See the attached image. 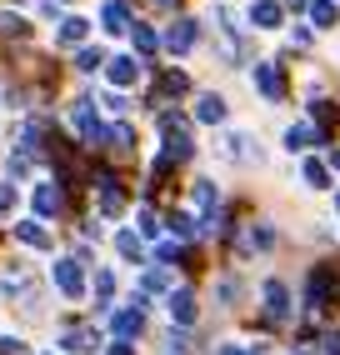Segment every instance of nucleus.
<instances>
[{
    "instance_id": "9",
    "label": "nucleus",
    "mask_w": 340,
    "mask_h": 355,
    "mask_svg": "<svg viewBox=\"0 0 340 355\" xmlns=\"http://www.w3.org/2000/svg\"><path fill=\"white\" fill-rule=\"evenodd\" d=\"M56 280H60L65 295H80V270H76V260H60V266H56Z\"/></svg>"
},
{
    "instance_id": "1",
    "label": "nucleus",
    "mask_w": 340,
    "mask_h": 355,
    "mask_svg": "<svg viewBox=\"0 0 340 355\" xmlns=\"http://www.w3.org/2000/svg\"><path fill=\"white\" fill-rule=\"evenodd\" d=\"M330 295H335V270H330V266H321V270L310 275V311H325Z\"/></svg>"
},
{
    "instance_id": "21",
    "label": "nucleus",
    "mask_w": 340,
    "mask_h": 355,
    "mask_svg": "<svg viewBox=\"0 0 340 355\" xmlns=\"http://www.w3.org/2000/svg\"><path fill=\"white\" fill-rule=\"evenodd\" d=\"M95 65H105L101 51H80V70H95Z\"/></svg>"
},
{
    "instance_id": "24",
    "label": "nucleus",
    "mask_w": 340,
    "mask_h": 355,
    "mask_svg": "<svg viewBox=\"0 0 340 355\" xmlns=\"http://www.w3.org/2000/svg\"><path fill=\"white\" fill-rule=\"evenodd\" d=\"M221 355H255V350H240V345H226Z\"/></svg>"
},
{
    "instance_id": "11",
    "label": "nucleus",
    "mask_w": 340,
    "mask_h": 355,
    "mask_svg": "<svg viewBox=\"0 0 340 355\" xmlns=\"http://www.w3.org/2000/svg\"><path fill=\"white\" fill-rule=\"evenodd\" d=\"M135 76H140L135 60H110V80H115V85H130Z\"/></svg>"
},
{
    "instance_id": "8",
    "label": "nucleus",
    "mask_w": 340,
    "mask_h": 355,
    "mask_svg": "<svg viewBox=\"0 0 340 355\" xmlns=\"http://www.w3.org/2000/svg\"><path fill=\"white\" fill-rule=\"evenodd\" d=\"M250 20H255L260 31H275L280 26V6H275V0H260V6L250 10Z\"/></svg>"
},
{
    "instance_id": "10",
    "label": "nucleus",
    "mask_w": 340,
    "mask_h": 355,
    "mask_svg": "<svg viewBox=\"0 0 340 355\" xmlns=\"http://www.w3.org/2000/svg\"><path fill=\"white\" fill-rule=\"evenodd\" d=\"M196 115H201V121H210V125H221V121H226V101H221V96H201Z\"/></svg>"
},
{
    "instance_id": "14",
    "label": "nucleus",
    "mask_w": 340,
    "mask_h": 355,
    "mask_svg": "<svg viewBox=\"0 0 340 355\" xmlns=\"http://www.w3.org/2000/svg\"><path fill=\"white\" fill-rule=\"evenodd\" d=\"M115 330H120V336H140V311H126V315H115Z\"/></svg>"
},
{
    "instance_id": "17",
    "label": "nucleus",
    "mask_w": 340,
    "mask_h": 355,
    "mask_svg": "<svg viewBox=\"0 0 340 355\" xmlns=\"http://www.w3.org/2000/svg\"><path fill=\"white\" fill-rule=\"evenodd\" d=\"M321 355H340V330H325L321 336Z\"/></svg>"
},
{
    "instance_id": "12",
    "label": "nucleus",
    "mask_w": 340,
    "mask_h": 355,
    "mask_svg": "<svg viewBox=\"0 0 340 355\" xmlns=\"http://www.w3.org/2000/svg\"><path fill=\"white\" fill-rule=\"evenodd\" d=\"M310 20H315V26H335V6H330V0H315V6H310Z\"/></svg>"
},
{
    "instance_id": "13",
    "label": "nucleus",
    "mask_w": 340,
    "mask_h": 355,
    "mask_svg": "<svg viewBox=\"0 0 340 355\" xmlns=\"http://www.w3.org/2000/svg\"><path fill=\"white\" fill-rule=\"evenodd\" d=\"M105 31H126V6H120V0L105 6Z\"/></svg>"
},
{
    "instance_id": "23",
    "label": "nucleus",
    "mask_w": 340,
    "mask_h": 355,
    "mask_svg": "<svg viewBox=\"0 0 340 355\" xmlns=\"http://www.w3.org/2000/svg\"><path fill=\"white\" fill-rule=\"evenodd\" d=\"M120 255H140V241H135V235H120Z\"/></svg>"
},
{
    "instance_id": "4",
    "label": "nucleus",
    "mask_w": 340,
    "mask_h": 355,
    "mask_svg": "<svg viewBox=\"0 0 340 355\" xmlns=\"http://www.w3.org/2000/svg\"><path fill=\"white\" fill-rule=\"evenodd\" d=\"M265 311H271V320H285V315H290V300H285V286H280V280L265 286Z\"/></svg>"
},
{
    "instance_id": "27",
    "label": "nucleus",
    "mask_w": 340,
    "mask_h": 355,
    "mask_svg": "<svg viewBox=\"0 0 340 355\" xmlns=\"http://www.w3.org/2000/svg\"><path fill=\"white\" fill-rule=\"evenodd\" d=\"M330 160H335V165H340V150H335V155H330Z\"/></svg>"
},
{
    "instance_id": "6",
    "label": "nucleus",
    "mask_w": 340,
    "mask_h": 355,
    "mask_svg": "<svg viewBox=\"0 0 340 355\" xmlns=\"http://www.w3.org/2000/svg\"><path fill=\"white\" fill-rule=\"evenodd\" d=\"M321 140H325V135H321V130H310V125H290V130H285V146H290V150L321 146Z\"/></svg>"
},
{
    "instance_id": "18",
    "label": "nucleus",
    "mask_w": 340,
    "mask_h": 355,
    "mask_svg": "<svg viewBox=\"0 0 340 355\" xmlns=\"http://www.w3.org/2000/svg\"><path fill=\"white\" fill-rule=\"evenodd\" d=\"M20 241H31V245H45V230L26 220V225H20Z\"/></svg>"
},
{
    "instance_id": "15",
    "label": "nucleus",
    "mask_w": 340,
    "mask_h": 355,
    "mask_svg": "<svg viewBox=\"0 0 340 355\" xmlns=\"http://www.w3.org/2000/svg\"><path fill=\"white\" fill-rule=\"evenodd\" d=\"M196 205L201 210H215V185L210 180H196Z\"/></svg>"
},
{
    "instance_id": "3",
    "label": "nucleus",
    "mask_w": 340,
    "mask_h": 355,
    "mask_svg": "<svg viewBox=\"0 0 340 355\" xmlns=\"http://www.w3.org/2000/svg\"><path fill=\"white\" fill-rule=\"evenodd\" d=\"M221 155L226 160H260V150H250V135H226L221 140Z\"/></svg>"
},
{
    "instance_id": "20",
    "label": "nucleus",
    "mask_w": 340,
    "mask_h": 355,
    "mask_svg": "<svg viewBox=\"0 0 340 355\" xmlns=\"http://www.w3.org/2000/svg\"><path fill=\"white\" fill-rule=\"evenodd\" d=\"M170 230H176V235H196V220H190V216H176V220H170Z\"/></svg>"
},
{
    "instance_id": "22",
    "label": "nucleus",
    "mask_w": 340,
    "mask_h": 355,
    "mask_svg": "<svg viewBox=\"0 0 340 355\" xmlns=\"http://www.w3.org/2000/svg\"><path fill=\"white\" fill-rule=\"evenodd\" d=\"M40 210H45V216H51V210H60V196H56V191H40Z\"/></svg>"
},
{
    "instance_id": "2",
    "label": "nucleus",
    "mask_w": 340,
    "mask_h": 355,
    "mask_svg": "<svg viewBox=\"0 0 340 355\" xmlns=\"http://www.w3.org/2000/svg\"><path fill=\"white\" fill-rule=\"evenodd\" d=\"M165 45L170 51H190V45H196V20H176V26L165 31Z\"/></svg>"
},
{
    "instance_id": "26",
    "label": "nucleus",
    "mask_w": 340,
    "mask_h": 355,
    "mask_svg": "<svg viewBox=\"0 0 340 355\" xmlns=\"http://www.w3.org/2000/svg\"><path fill=\"white\" fill-rule=\"evenodd\" d=\"M110 355H130V350H126V345H120V350H110Z\"/></svg>"
},
{
    "instance_id": "16",
    "label": "nucleus",
    "mask_w": 340,
    "mask_h": 355,
    "mask_svg": "<svg viewBox=\"0 0 340 355\" xmlns=\"http://www.w3.org/2000/svg\"><path fill=\"white\" fill-rule=\"evenodd\" d=\"M305 180L315 185V191H321V185H325L330 175H325V165H321V160H305Z\"/></svg>"
},
{
    "instance_id": "25",
    "label": "nucleus",
    "mask_w": 340,
    "mask_h": 355,
    "mask_svg": "<svg viewBox=\"0 0 340 355\" xmlns=\"http://www.w3.org/2000/svg\"><path fill=\"white\" fill-rule=\"evenodd\" d=\"M10 205V185H0V210H6Z\"/></svg>"
},
{
    "instance_id": "7",
    "label": "nucleus",
    "mask_w": 340,
    "mask_h": 355,
    "mask_svg": "<svg viewBox=\"0 0 340 355\" xmlns=\"http://www.w3.org/2000/svg\"><path fill=\"white\" fill-rule=\"evenodd\" d=\"M170 315H176L180 325H190V320H196V295H190V291H176V295H170Z\"/></svg>"
},
{
    "instance_id": "5",
    "label": "nucleus",
    "mask_w": 340,
    "mask_h": 355,
    "mask_svg": "<svg viewBox=\"0 0 340 355\" xmlns=\"http://www.w3.org/2000/svg\"><path fill=\"white\" fill-rule=\"evenodd\" d=\"M255 85L265 101H280V70L275 65H255Z\"/></svg>"
},
{
    "instance_id": "19",
    "label": "nucleus",
    "mask_w": 340,
    "mask_h": 355,
    "mask_svg": "<svg viewBox=\"0 0 340 355\" xmlns=\"http://www.w3.org/2000/svg\"><path fill=\"white\" fill-rule=\"evenodd\" d=\"M60 35H65V40H80V35H85V20H65Z\"/></svg>"
}]
</instances>
